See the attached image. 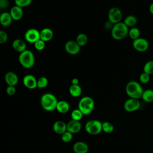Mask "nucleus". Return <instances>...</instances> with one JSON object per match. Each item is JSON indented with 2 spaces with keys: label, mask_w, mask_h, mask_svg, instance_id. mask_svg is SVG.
<instances>
[{
  "label": "nucleus",
  "mask_w": 153,
  "mask_h": 153,
  "mask_svg": "<svg viewBox=\"0 0 153 153\" xmlns=\"http://www.w3.org/2000/svg\"><path fill=\"white\" fill-rule=\"evenodd\" d=\"M75 41L79 44V45L81 47L87 44L88 42V37L86 34L84 33H81L76 36Z\"/></svg>",
  "instance_id": "nucleus-25"
},
{
  "label": "nucleus",
  "mask_w": 153,
  "mask_h": 153,
  "mask_svg": "<svg viewBox=\"0 0 153 153\" xmlns=\"http://www.w3.org/2000/svg\"><path fill=\"white\" fill-rule=\"evenodd\" d=\"M83 115H84L83 114L78 108L74 109L72 111L71 115L72 120H74L75 121H80V120H81Z\"/></svg>",
  "instance_id": "nucleus-29"
},
{
  "label": "nucleus",
  "mask_w": 153,
  "mask_h": 153,
  "mask_svg": "<svg viewBox=\"0 0 153 153\" xmlns=\"http://www.w3.org/2000/svg\"><path fill=\"white\" fill-rule=\"evenodd\" d=\"M19 62L22 66L26 69L32 68L35 65V56L33 53L26 49L23 52L20 53Z\"/></svg>",
  "instance_id": "nucleus-4"
},
{
  "label": "nucleus",
  "mask_w": 153,
  "mask_h": 153,
  "mask_svg": "<svg viewBox=\"0 0 153 153\" xmlns=\"http://www.w3.org/2000/svg\"><path fill=\"white\" fill-rule=\"evenodd\" d=\"M132 45L135 50L140 53L145 52L149 47V43L148 41L146 39L140 37L133 40Z\"/></svg>",
  "instance_id": "nucleus-9"
},
{
  "label": "nucleus",
  "mask_w": 153,
  "mask_h": 153,
  "mask_svg": "<svg viewBox=\"0 0 153 153\" xmlns=\"http://www.w3.org/2000/svg\"><path fill=\"white\" fill-rule=\"evenodd\" d=\"M42 108L48 112L56 109L58 100L56 97L52 93H46L42 95L40 100Z\"/></svg>",
  "instance_id": "nucleus-1"
},
{
  "label": "nucleus",
  "mask_w": 153,
  "mask_h": 153,
  "mask_svg": "<svg viewBox=\"0 0 153 153\" xmlns=\"http://www.w3.org/2000/svg\"><path fill=\"white\" fill-rule=\"evenodd\" d=\"M13 19L8 12H3L0 15V23L1 25L5 27H8L11 25Z\"/></svg>",
  "instance_id": "nucleus-20"
},
{
  "label": "nucleus",
  "mask_w": 153,
  "mask_h": 153,
  "mask_svg": "<svg viewBox=\"0 0 153 153\" xmlns=\"http://www.w3.org/2000/svg\"><path fill=\"white\" fill-rule=\"evenodd\" d=\"M114 130V125L108 121L103 122L102 123V130L106 133H112Z\"/></svg>",
  "instance_id": "nucleus-28"
},
{
  "label": "nucleus",
  "mask_w": 153,
  "mask_h": 153,
  "mask_svg": "<svg viewBox=\"0 0 153 153\" xmlns=\"http://www.w3.org/2000/svg\"><path fill=\"white\" fill-rule=\"evenodd\" d=\"M5 81L8 85L16 86L19 82V78L17 75L12 71L7 72L4 76Z\"/></svg>",
  "instance_id": "nucleus-13"
},
{
  "label": "nucleus",
  "mask_w": 153,
  "mask_h": 153,
  "mask_svg": "<svg viewBox=\"0 0 153 153\" xmlns=\"http://www.w3.org/2000/svg\"><path fill=\"white\" fill-rule=\"evenodd\" d=\"M82 91V88L79 85H71L69 88V94L74 97L80 96Z\"/></svg>",
  "instance_id": "nucleus-22"
},
{
  "label": "nucleus",
  "mask_w": 153,
  "mask_h": 153,
  "mask_svg": "<svg viewBox=\"0 0 153 153\" xmlns=\"http://www.w3.org/2000/svg\"><path fill=\"white\" fill-rule=\"evenodd\" d=\"M16 92V89L15 86L8 85L6 88V93L8 96H13Z\"/></svg>",
  "instance_id": "nucleus-36"
},
{
  "label": "nucleus",
  "mask_w": 153,
  "mask_h": 153,
  "mask_svg": "<svg viewBox=\"0 0 153 153\" xmlns=\"http://www.w3.org/2000/svg\"><path fill=\"white\" fill-rule=\"evenodd\" d=\"M143 72H145L149 75L153 74V60H149L145 63L143 68Z\"/></svg>",
  "instance_id": "nucleus-27"
},
{
  "label": "nucleus",
  "mask_w": 153,
  "mask_h": 153,
  "mask_svg": "<svg viewBox=\"0 0 153 153\" xmlns=\"http://www.w3.org/2000/svg\"><path fill=\"white\" fill-rule=\"evenodd\" d=\"M81 129V124L79 121L71 120L67 124V131L72 134L78 133Z\"/></svg>",
  "instance_id": "nucleus-15"
},
{
  "label": "nucleus",
  "mask_w": 153,
  "mask_h": 153,
  "mask_svg": "<svg viewBox=\"0 0 153 153\" xmlns=\"http://www.w3.org/2000/svg\"><path fill=\"white\" fill-rule=\"evenodd\" d=\"M65 50L71 55H76L81 50V47L74 40H69L65 44Z\"/></svg>",
  "instance_id": "nucleus-10"
},
{
  "label": "nucleus",
  "mask_w": 153,
  "mask_h": 153,
  "mask_svg": "<svg viewBox=\"0 0 153 153\" xmlns=\"http://www.w3.org/2000/svg\"><path fill=\"white\" fill-rule=\"evenodd\" d=\"M54 131L59 134H62L67 131V124L62 121H57L53 125Z\"/></svg>",
  "instance_id": "nucleus-18"
},
{
  "label": "nucleus",
  "mask_w": 153,
  "mask_h": 153,
  "mask_svg": "<svg viewBox=\"0 0 153 153\" xmlns=\"http://www.w3.org/2000/svg\"><path fill=\"white\" fill-rule=\"evenodd\" d=\"M72 137H73L72 133L68 131H66V132H65L63 134H62L61 139L63 142L68 143L72 140Z\"/></svg>",
  "instance_id": "nucleus-31"
},
{
  "label": "nucleus",
  "mask_w": 153,
  "mask_h": 153,
  "mask_svg": "<svg viewBox=\"0 0 153 153\" xmlns=\"http://www.w3.org/2000/svg\"><path fill=\"white\" fill-rule=\"evenodd\" d=\"M150 80V75L145 72H142L139 76V81L142 84H146Z\"/></svg>",
  "instance_id": "nucleus-34"
},
{
  "label": "nucleus",
  "mask_w": 153,
  "mask_h": 153,
  "mask_svg": "<svg viewBox=\"0 0 153 153\" xmlns=\"http://www.w3.org/2000/svg\"><path fill=\"white\" fill-rule=\"evenodd\" d=\"M108 21L113 25L121 22L123 18V14L121 10L116 7H112L108 11Z\"/></svg>",
  "instance_id": "nucleus-7"
},
{
  "label": "nucleus",
  "mask_w": 153,
  "mask_h": 153,
  "mask_svg": "<svg viewBox=\"0 0 153 153\" xmlns=\"http://www.w3.org/2000/svg\"><path fill=\"white\" fill-rule=\"evenodd\" d=\"M94 106V102L93 99L90 96H85L79 101L78 108L84 115H87L93 111Z\"/></svg>",
  "instance_id": "nucleus-5"
},
{
  "label": "nucleus",
  "mask_w": 153,
  "mask_h": 153,
  "mask_svg": "<svg viewBox=\"0 0 153 153\" xmlns=\"http://www.w3.org/2000/svg\"><path fill=\"white\" fill-rule=\"evenodd\" d=\"M128 35H129L131 39H132L133 40H134L140 38V32L137 27H131L130 29H129Z\"/></svg>",
  "instance_id": "nucleus-26"
},
{
  "label": "nucleus",
  "mask_w": 153,
  "mask_h": 153,
  "mask_svg": "<svg viewBox=\"0 0 153 153\" xmlns=\"http://www.w3.org/2000/svg\"><path fill=\"white\" fill-rule=\"evenodd\" d=\"M149 12H150L152 14H153V3H152V4L149 5Z\"/></svg>",
  "instance_id": "nucleus-39"
},
{
  "label": "nucleus",
  "mask_w": 153,
  "mask_h": 153,
  "mask_svg": "<svg viewBox=\"0 0 153 153\" xmlns=\"http://www.w3.org/2000/svg\"><path fill=\"white\" fill-rule=\"evenodd\" d=\"M10 14L13 20H20L23 16V8L20 7L17 5H14L12 7L10 11Z\"/></svg>",
  "instance_id": "nucleus-14"
},
{
  "label": "nucleus",
  "mask_w": 153,
  "mask_h": 153,
  "mask_svg": "<svg viewBox=\"0 0 153 153\" xmlns=\"http://www.w3.org/2000/svg\"><path fill=\"white\" fill-rule=\"evenodd\" d=\"M9 2L8 0H0V8L1 9H5L8 7Z\"/></svg>",
  "instance_id": "nucleus-37"
},
{
  "label": "nucleus",
  "mask_w": 153,
  "mask_h": 153,
  "mask_svg": "<svg viewBox=\"0 0 153 153\" xmlns=\"http://www.w3.org/2000/svg\"><path fill=\"white\" fill-rule=\"evenodd\" d=\"M128 27L124 22H119L114 25L111 29V35L116 40H121L128 34Z\"/></svg>",
  "instance_id": "nucleus-3"
},
{
  "label": "nucleus",
  "mask_w": 153,
  "mask_h": 153,
  "mask_svg": "<svg viewBox=\"0 0 153 153\" xmlns=\"http://www.w3.org/2000/svg\"><path fill=\"white\" fill-rule=\"evenodd\" d=\"M32 0H14L16 5L23 8L29 5L32 3Z\"/></svg>",
  "instance_id": "nucleus-32"
},
{
  "label": "nucleus",
  "mask_w": 153,
  "mask_h": 153,
  "mask_svg": "<svg viewBox=\"0 0 153 153\" xmlns=\"http://www.w3.org/2000/svg\"><path fill=\"white\" fill-rule=\"evenodd\" d=\"M12 47L13 49L20 53L23 52L26 50V44L24 40L22 39H16L12 42Z\"/></svg>",
  "instance_id": "nucleus-16"
},
{
  "label": "nucleus",
  "mask_w": 153,
  "mask_h": 153,
  "mask_svg": "<svg viewBox=\"0 0 153 153\" xmlns=\"http://www.w3.org/2000/svg\"><path fill=\"white\" fill-rule=\"evenodd\" d=\"M53 31L50 28L45 27L40 30V39L45 42L51 41L53 38Z\"/></svg>",
  "instance_id": "nucleus-17"
},
{
  "label": "nucleus",
  "mask_w": 153,
  "mask_h": 153,
  "mask_svg": "<svg viewBox=\"0 0 153 153\" xmlns=\"http://www.w3.org/2000/svg\"><path fill=\"white\" fill-rule=\"evenodd\" d=\"M70 109L69 104L68 102L65 100H59L57 102L56 110L61 113V114H65L69 111Z\"/></svg>",
  "instance_id": "nucleus-21"
},
{
  "label": "nucleus",
  "mask_w": 153,
  "mask_h": 153,
  "mask_svg": "<svg viewBox=\"0 0 153 153\" xmlns=\"http://www.w3.org/2000/svg\"><path fill=\"white\" fill-rule=\"evenodd\" d=\"M73 150L75 153H87L88 151V146L85 142L78 141L74 143Z\"/></svg>",
  "instance_id": "nucleus-19"
},
{
  "label": "nucleus",
  "mask_w": 153,
  "mask_h": 153,
  "mask_svg": "<svg viewBox=\"0 0 153 153\" xmlns=\"http://www.w3.org/2000/svg\"><path fill=\"white\" fill-rule=\"evenodd\" d=\"M8 40V35L7 33L4 31H0V44H4Z\"/></svg>",
  "instance_id": "nucleus-35"
},
{
  "label": "nucleus",
  "mask_w": 153,
  "mask_h": 153,
  "mask_svg": "<svg viewBox=\"0 0 153 153\" xmlns=\"http://www.w3.org/2000/svg\"><path fill=\"white\" fill-rule=\"evenodd\" d=\"M37 79L31 74H27L23 78V84L27 88L33 90L37 87Z\"/></svg>",
  "instance_id": "nucleus-12"
},
{
  "label": "nucleus",
  "mask_w": 153,
  "mask_h": 153,
  "mask_svg": "<svg viewBox=\"0 0 153 153\" xmlns=\"http://www.w3.org/2000/svg\"><path fill=\"white\" fill-rule=\"evenodd\" d=\"M143 101L147 103H151L153 102V90L147 89L143 90L142 97Z\"/></svg>",
  "instance_id": "nucleus-23"
},
{
  "label": "nucleus",
  "mask_w": 153,
  "mask_h": 153,
  "mask_svg": "<svg viewBox=\"0 0 153 153\" xmlns=\"http://www.w3.org/2000/svg\"><path fill=\"white\" fill-rule=\"evenodd\" d=\"M35 48L38 51H42L45 48V42L39 39L36 42L34 43Z\"/></svg>",
  "instance_id": "nucleus-33"
},
{
  "label": "nucleus",
  "mask_w": 153,
  "mask_h": 153,
  "mask_svg": "<svg viewBox=\"0 0 153 153\" xmlns=\"http://www.w3.org/2000/svg\"><path fill=\"white\" fill-rule=\"evenodd\" d=\"M48 84V79L45 76H41L37 80V87L39 88H45Z\"/></svg>",
  "instance_id": "nucleus-30"
},
{
  "label": "nucleus",
  "mask_w": 153,
  "mask_h": 153,
  "mask_svg": "<svg viewBox=\"0 0 153 153\" xmlns=\"http://www.w3.org/2000/svg\"><path fill=\"white\" fill-rule=\"evenodd\" d=\"M24 36L26 41L34 44L40 39V31L35 28H30L26 31Z\"/></svg>",
  "instance_id": "nucleus-8"
},
{
  "label": "nucleus",
  "mask_w": 153,
  "mask_h": 153,
  "mask_svg": "<svg viewBox=\"0 0 153 153\" xmlns=\"http://www.w3.org/2000/svg\"><path fill=\"white\" fill-rule=\"evenodd\" d=\"M79 81L77 78H74L71 80V85H79Z\"/></svg>",
  "instance_id": "nucleus-38"
},
{
  "label": "nucleus",
  "mask_w": 153,
  "mask_h": 153,
  "mask_svg": "<svg viewBox=\"0 0 153 153\" xmlns=\"http://www.w3.org/2000/svg\"><path fill=\"white\" fill-rule=\"evenodd\" d=\"M85 129L90 134H98L102 131V123L97 120H90L86 123Z\"/></svg>",
  "instance_id": "nucleus-6"
},
{
  "label": "nucleus",
  "mask_w": 153,
  "mask_h": 153,
  "mask_svg": "<svg viewBox=\"0 0 153 153\" xmlns=\"http://www.w3.org/2000/svg\"><path fill=\"white\" fill-rule=\"evenodd\" d=\"M123 22L128 27H134L136 26V25L137 24V18L134 16L129 15V16H127V17H126Z\"/></svg>",
  "instance_id": "nucleus-24"
},
{
  "label": "nucleus",
  "mask_w": 153,
  "mask_h": 153,
  "mask_svg": "<svg viewBox=\"0 0 153 153\" xmlns=\"http://www.w3.org/2000/svg\"><path fill=\"white\" fill-rule=\"evenodd\" d=\"M126 92L130 98L139 99L142 97L143 90L138 82L131 81L126 86Z\"/></svg>",
  "instance_id": "nucleus-2"
},
{
  "label": "nucleus",
  "mask_w": 153,
  "mask_h": 153,
  "mask_svg": "<svg viewBox=\"0 0 153 153\" xmlns=\"http://www.w3.org/2000/svg\"><path fill=\"white\" fill-rule=\"evenodd\" d=\"M140 103L139 99L130 98L126 100L124 103V109L129 112H134L140 108Z\"/></svg>",
  "instance_id": "nucleus-11"
}]
</instances>
